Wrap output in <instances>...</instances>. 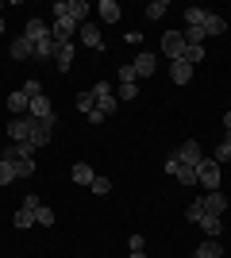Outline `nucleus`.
Segmentation results:
<instances>
[{
  "mask_svg": "<svg viewBox=\"0 0 231 258\" xmlns=\"http://www.w3.org/2000/svg\"><path fill=\"white\" fill-rule=\"evenodd\" d=\"M220 181H223L220 162H216V158H200V166H197V185H204L208 193H216V189H220Z\"/></svg>",
  "mask_w": 231,
  "mask_h": 258,
  "instance_id": "obj_1",
  "label": "nucleus"
},
{
  "mask_svg": "<svg viewBox=\"0 0 231 258\" xmlns=\"http://www.w3.org/2000/svg\"><path fill=\"white\" fill-rule=\"evenodd\" d=\"M89 12H93V8H89L85 0H58V4H54V20H58V16H69L73 23H89Z\"/></svg>",
  "mask_w": 231,
  "mask_h": 258,
  "instance_id": "obj_2",
  "label": "nucleus"
},
{
  "mask_svg": "<svg viewBox=\"0 0 231 258\" xmlns=\"http://www.w3.org/2000/svg\"><path fill=\"white\" fill-rule=\"evenodd\" d=\"M93 97H97V112L100 116H112L116 104H120V97L112 93V81H97V85H93Z\"/></svg>",
  "mask_w": 231,
  "mask_h": 258,
  "instance_id": "obj_3",
  "label": "nucleus"
},
{
  "mask_svg": "<svg viewBox=\"0 0 231 258\" xmlns=\"http://www.w3.org/2000/svg\"><path fill=\"white\" fill-rule=\"evenodd\" d=\"M54 123H58V116H54V119H35V127H31V139H27V143L35 147V151L50 143V135H54Z\"/></svg>",
  "mask_w": 231,
  "mask_h": 258,
  "instance_id": "obj_4",
  "label": "nucleus"
},
{
  "mask_svg": "<svg viewBox=\"0 0 231 258\" xmlns=\"http://www.w3.org/2000/svg\"><path fill=\"white\" fill-rule=\"evenodd\" d=\"M77 27H81V23H73L69 16H58V20H54V27H50V35H54V43H73Z\"/></svg>",
  "mask_w": 231,
  "mask_h": 258,
  "instance_id": "obj_5",
  "label": "nucleus"
},
{
  "mask_svg": "<svg viewBox=\"0 0 231 258\" xmlns=\"http://www.w3.org/2000/svg\"><path fill=\"white\" fill-rule=\"evenodd\" d=\"M162 54L177 62V58L185 54V35H181V31H166L162 35Z\"/></svg>",
  "mask_w": 231,
  "mask_h": 258,
  "instance_id": "obj_6",
  "label": "nucleus"
},
{
  "mask_svg": "<svg viewBox=\"0 0 231 258\" xmlns=\"http://www.w3.org/2000/svg\"><path fill=\"white\" fill-rule=\"evenodd\" d=\"M31 127H35V116H16V119H12V127H8L12 143H27V139H31Z\"/></svg>",
  "mask_w": 231,
  "mask_h": 258,
  "instance_id": "obj_7",
  "label": "nucleus"
},
{
  "mask_svg": "<svg viewBox=\"0 0 231 258\" xmlns=\"http://www.w3.org/2000/svg\"><path fill=\"white\" fill-rule=\"evenodd\" d=\"M200 158H204V151H200L197 139H189V143L177 147V162H181V166H200Z\"/></svg>",
  "mask_w": 231,
  "mask_h": 258,
  "instance_id": "obj_8",
  "label": "nucleus"
},
{
  "mask_svg": "<svg viewBox=\"0 0 231 258\" xmlns=\"http://www.w3.org/2000/svg\"><path fill=\"white\" fill-rule=\"evenodd\" d=\"M31 154H35V147H31V143H8L0 158H4V162H23V158H31Z\"/></svg>",
  "mask_w": 231,
  "mask_h": 258,
  "instance_id": "obj_9",
  "label": "nucleus"
},
{
  "mask_svg": "<svg viewBox=\"0 0 231 258\" xmlns=\"http://www.w3.org/2000/svg\"><path fill=\"white\" fill-rule=\"evenodd\" d=\"M77 35H81V43L93 46V50H100V46H104V39H100V27H97V23H81V27H77Z\"/></svg>",
  "mask_w": 231,
  "mask_h": 258,
  "instance_id": "obj_10",
  "label": "nucleus"
},
{
  "mask_svg": "<svg viewBox=\"0 0 231 258\" xmlns=\"http://www.w3.org/2000/svg\"><path fill=\"white\" fill-rule=\"evenodd\" d=\"M27 116H35V119H54V104H50V97H46V93H43V97H35Z\"/></svg>",
  "mask_w": 231,
  "mask_h": 258,
  "instance_id": "obj_11",
  "label": "nucleus"
},
{
  "mask_svg": "<svg viewBox=\"0 0 231 258\" xmlns=\"http://www.w3.org/2000/svg\"><path fill=\"white\" fill-rule=\"evenodd\" d=\"M200 201H204V212L208 216H223V208H227V197H223L220 189H216V193H204Z\"/></svg>",
  "mask_w": 231,
  "mask_h": 258,
  "instance_id": "obj_12",
  "label": "nucleus"
},
{
  "mask_svg": "<svg viewBox=\"0 0 231 258\" xmlns=\"http://www.w3.org/2000/svg\"><path fill=\"white\" fill-rule=\"evenodd\" d=\"M23 35H27V39H43V35H50V23L46 20H39V16H31V20H27V27H23Z\"/></svg>",
  "mask_w": 231,
  "mask_h": 258,
  "instance_id": "obj_13",
  "label": "nucleus"
},
{
  "mask_svg": "<svg viewBox=\"0 0 231 258\" xmlns=\"http://www.w3.org/2000/svg\"><path fill=\"white\" fill-rule=\"evenodd\" d=\"M8 112H16V116H27V112H31V97H27V93H12L8 97Z\"/></svg>",
  "mask_w": 231,
  "mask_h": 258,
  "instance_id": "obj_14",
  "label": "nucleus"
},
{
  "mask_svg": "<svg viewBox=\"0 0 231 258\" xmlns=\"http://www.w3.org/2000/svg\"><path fill=\"white\" fill-rule=\"evenodd\" d=\"M54 66L66 74L69 66H73V43H58V50H54Z\"/></svg>",
  "mask_w": 231,
  "mask_h": 258,
  "instance_id": "obj_15",
  "label": "nucleus"
},
{
  "mask_svg": "<svg viewBox=\"0 0 231 258\" xmlns=\"http://www.w3.org/2000/svg\"><path fill=\"white\" fill-rule=\"evenodd\" d=\"M35 58H54V50H58V43H54V35H43V39H35Z\"/></svg>",
  "mask_w": 231,
  "mask_h": 258,
  "instance_id": "obj_16",
  "label": "nucleus"
},
{
  "mask_svg": "<svg viewBox=\"0 0 231 258\" xmlns=\"http://www.w3.org/2000/svg\"><path fill=\"white\" fill-rule=\"evenodd\" d=\"M170 77H174L177 85H189V81H193V66H189V62H181V58H177V62L170 66Z\"/></svg>",
  "mask_w": 231,
  "mask_h": 258,
  "instance_id": "obj_17",
  "label": "nucleus"
},
{
  "mask_svg": "<svg viewBox=\"0 0 231 258\" xmlns=\"http://www.w3.org/2000/svg\"><path fill=\"white\" fill-rule=\"evenodd\" d=\"M12 58H16V62H23V58H35V46H31V39H27V35H20V39L12 43Z\"/></svg>",
  "mask_w": 231,
  "mask_h": 258,
  "instance_id": "obj_18",
  "label": "nucleus"
},
{
  "mask_svg": "<svg viewBox=\"0 0 231 258\" xmlns=\"http://www.w3.org/2000/svg\"><path fill=\"white\" fill-rule=\"evenodd\" d=\"M223 31H227V16L208 12V20H204V35H223Z\"/></svg>",
  "mask_w": 231,
  "mask_h": 258,
  "instance_id": "obj_19",
  "label": "nucleus"
},
{
  "mask_svg": "<svg viewBox=\"0 0 231 258\" xmlns=\"http://www.w3.org/2000/svg\"><path fill=\"white\" fill-rule=\"evenodd\" d=\"M97 12H100V20H104V23H116V20H120V4H116V0H100Z\"/></svg>",
  "mask_w": 231,
  "mask_h": 258,
  "instance_id": "obj_20",
  "label": "nucleus"
},
{
  "mask_svg": "<svg viewBox=\"0 0 231 258\" xmlns=\"http://www.w3.org/2000/svg\"><path fill=\"white\" fill-rule=\"evenodd\" d=\"M131 66H135V74H139V77H150V74H154V54H146V50H143Z\"/></svg>",
  "mask_w": 231,
  "mask_h": 258,
  "instance_id": "obj_21",
  "label": "nucleus"
},
{
  "mask_svg": "<svg viewBox=\"0 0 231 258\" xmlns=\"http://www.w3.org/2000/svg\"><path fill=\"white\" fill-rule=\"evenodd\" d=\"M35 212H39V208H27V205H23L20 212L12 216V224H16V227H35Z\"/></svg>",
  "mask_w": 231,
  "mask_h": 258,
  "instance_id": "obj_22",
  "label": "nucleus"
},
{
  "mask_svg": "<svg viewBox=\"0 0 231 258\" xmlns=\"http://www.w3.org/2000/svg\"><path fill=\"white\" fill-rule=\"evenodd\" d=\"M220 254H223V247L216 243V239H204V243L197 247V258H220Z\"/></svg>",
  "mask_w": 231,
  "mask_h": 258,
  "instance_id": "obj_23",
  "label": "nucleus"
},
{
  "mask_svg": "<svg viewBox=\"0 0 231 258\" xmlns=\"http://www.w3.org/2000/svg\"><path fill=\"white\" fill-rule=\"evenodd\" d=\"M200 227H204V231H208V239H216V235H220V231H223V224H220V216H208V212L200 216Z\"/></svg>",
  "mask_w": 231,
  "mask_h": 258,
  "instance_id": "obj_24",
  "label": "nucleus"
},
{
  "mask_svg": "<svg viewBox=\"0 0 231 258\" xmlns=\"http://www.w3.org/2000/svg\"><path fill=\"white\" fill-rule=\"evenodd\" d=\"M93 177H97L93 166H85V162H77V166H73V181L77 185H93Z\"/></svg>",
  "mask_w": 231,
  "mask_h": 258,
  "instance_id": "obj_25",
  "label": "nucleus"
},
{
  "mask_svg": "<svg viewBox=\"0 0 231 258\" xmlns=\"http://www.w3.org/2000/svg\"><path fill=\"white\" fill-rule=\"evenodd\" d=\"M204 20H208L204 8H185V27H204Z\"/></svg>",
  "mask_w": 231,
  "mask_h": 258,
  "instance_id": "obj_26",
  "label": "nucleus"
},
{
  "mask_svg": "<svg viewBox=\"0 0 231 258\" xmlns=\"http://www.w3.org/2000/svg\"><path fill=\"white\" fill-rule=\"evenodd\" d=\"M174 177L181 185H197V166H181V162H177V173H174Z\"/></svg>",
  "mask_w": 231,
  "mask_h": 258,
  "instance_id": "obj_27",
  "label": "nucleus"
},
{
  "mask_svg": "<svg viewBox=\"0 0 231 258\" xmlns=\"http://www.w3.org/2000/svg\"><path fill=\"white\" fill-rule=\"evenodd\" d=\"M116 81H120V85H139V74H135V66H120V70H116Z\"/></svg>",
  "mask_w": 231,
  "mask_h": 258,
  "instance_id": "obj_28",
  "label": "nucleus"
},
{
  "mask_svg": "<svg viewBox=\"0 0 231 258\" xmlns=\"http://www.w3.org/2000/svg\"><path fill=\"white\" fill-rule=\"evenodd\" d=\"M212 158L216 162H231V131H223V139H220V147H216Z\"/></svg>",
  "mask_w": 231,
  "mask_h": 258,
  "instance_id": "obj_29",
  "label": "nucleus"
},
{
  "mask_svg": "<svg viewBox=\"0 0 231 258\" xmlns=\"http://www.w3.org/2000/svg\"><path fill=\"white\" fill-rule=\"evenodd\" d=\"M93 108H97V97H93V89H85V93H77V112H93Z\"/></svg>",
  "mask_w": 231,
  "mask_h": 258,
  "instance_id": "obj_30",
  "label": "nucleus"
},
{
  "mask_svg": "<svg viewBox=\"0 0 231 258\" xmlns=\"http://www.w3.org/2000/svg\"><path fill=\"white\" fill-rule=\"evenodd\" d=\"M200 58H204V46H189V43H185V54H181V62H189V66H197Z\"/></svg>",
  "mask_w": 231,
  "mask_h": 258,
  "instance_id": "obj_31",
  "label": "nucleus"
},
{
  "mask_svg": "<svg viewBox=\"0 0 231 258\" xmlns=\"http://www.w3.org/2000/svg\"><path fill=\"white\" fill-rule=\"evenodd\" d=\"M166 12H170V4H166V0H154V4H146V16H150V20H162Z\"/></svg>",
  "mask_w": 231,
  "mask_h": 258,
  "instance_id": "obj_32",
  "label": "nucleus"
},
{
  "mask_svg": "<svg viewBox=\"0 0 231 258\" xmlns=\"http://www.w3.org/2000/svg\"><path fill=\"white\" fill-rule=\"evenodd\" d=\"M12 181H16V166L0 158V185H12Z\"/></svg>",
  "mask_w": 231,
  "mask_h": 258,
  "instance_id": "obj_33",
  "label": "nucleus"
},
{
  "mask_svg": "<svg viewBox=\"0 0 231 258\" xmlns=\"http://www.w3.org/2000/svg\"><path fill=\"white\" fill-rule=\"evenodd\" d=\"M16 166V177H31L35 173V158H23V162H12Z\"/></svg>",
  "mask_w": 231,
  "mask_h": 258,
  "instance_id": "obj_34",
  "label": "nucleus"
},
{
  "mask_svg": "<svg viewBox=\"0 0 231 258\" xmlns=\"http://www.w3.org/2000/svg\"><path fill=\"white\" fill-rule=\"evenodd\" d=\"M89 189H93L97 197H104V193H112V181H108V177H93V185H89Z\"/></svg>",
  "mask_w": 231,
  "mask_h": 258,
  "instance_id": "obj_35",
  "label": "nucleus"
},
{
  "mask_svg": "<svg viewBox=\"0 0 231 258\" xmlns=\"http://www.w3.org/2000/svg\"><path fill=\"white\" fill-rule=\"evenodd\" d=\"M189 220H193V224H200V216H204V201H200V197H197V201H193V205H189Z\"/></svg>",
  "mask_w": 231,
  "mask_h": 258,
  "instance_id": "obj_36",
  "label": "nucleus"
},
{
  "mask_svg": "<svg viewBox=\"0 0 231 258\" xmlns=\"http://www.w3.org/2000/svg\"><path fill=\"white\" fill-rule=\"evenodd\" d=\"M23 93H27V97H43V85H39V81H35V77H31V81H23Z\"/></svg>",
  "mask_w": 231,
  "mask_h": 258,
  "instance_id": "obj_37",
  "label": "nucleus"
},
{
  "mask_svg": "<svg viewBox=\"0 0 231 258\" xmlns=\"http://www.w3.org/2000/svg\"><path fill=\"white\" fill-rule=\"evenodd\" d=\"M35 224H43V227H46V224H54V212H50V208L43 205L39 212H35Z\"/></svg>",
  "mask_w": 231,
  "mask_h": 258,
  "instance_id": "obj_38",
  "label": "nucleus"
},
{
  "mask_svg": "<svg viewBox=\"0 0 231 258\" xmlns=\"http://www.w3.org/2000/svg\"><path fill=\"white\" fill-rule=\"evenodd\" d=\"M116 97H120V100H135V97H139V85H120Z\"/></svg>",
  "mask_w": 231,
  "mask_h": 258,
  "instance_id": "obj_39",
  "label": "nucleus"
},
{
  "mask_svg": "<svg viewBox=\"0 0 231 258\" xmlns=\"http://www.w3.org/2000/svg\"><path fill=\"white\" fill-rule=\"evenodd\" d=\"M127 250H146V239L139 235V231H135V235L127 239Z\"/></svg>",
  "mask_w": 231,
  "mask_h": 258,
  "instance_id": "obj_40",
  "label": "nucleus"
},
{
  "mask_svg": "<svg viewBox=\"0 0 231 258\" xmlns=\"http://www.w3.org/2000/svg\"><path fill=\"white\" fill-rule=\"evenodd\" d=\"M162 170L170 173V177H174V173H177V154H170V158H166V166H162Z\"/></svg>",
  "mask_w": 231,
  "mask_h": 258,
  "instance_id": "obj_41",
  "label": "nucleus"
},
{
  "mask_svg": "<svg viewBox=\"0 0 231 258\" xmlns=\"http://www.w3.org/2000/svg\"><path fill=\"white\" fill-rule=\"evenodd\" d=\"M23 205H27V208H43V197L31 193V197H23Z\"/></svg>",
  "mask_w": 231,
  "mask_h": 258,
  "instance_id": "obj_42",
  "label": "nucleus"
},
{
  "mask_svg": "<svg viewBox=\"0 0 231 258\" xmlns=\"http://www.w3.org/2000/svg\"><path fill=\"white\" fill-rule=\"evenodd\" d=\"M223 131H231V112H227V116H223Z\"/></svg>",
  "mask_w": 231,
  "mask_h": 258,
  "instance_id": "obj_43",
  "label": "nucleus"
},
{
  "mask_svg": "<svg viewBox=\"0 0 231 258\" xmlns=\"http://www.w3.org/2000/svg\"><path fill=\"white\" fill-rule=\"evenodd\" d=\"M127 258H146V250H131V254H127Z\"/></svg>",
  "mask_w": 231,
  "mask_h": 258,
  "instance_id": "obj_44",
  "label": "nucleus"
},
{
  "mask_svg": "<svg viewBox=\"0 0 231 258\" xmlns=\"http://www.w3.org/2000/svg\"><path fill=\"white\" fill-rule=\"evenodd\" d=\"M0 31H4V20H0Z\"/></svg>",
  "mask_w": 231,
  "mask_h": 258,
  "instance_id": "obj_45",
  "label": "nucleus"
},
{
  "mask_svg": "<svg viewBox=\"0 0 231 258\" xmlns=\"http://www.w3.org/2000/svg\"><path fill=\"white\" fill-rule=\"evenodd\" d=\"M0 8H4V4H0Z\"/></svg>",
  "mask_w": 231,
  "mask_h": 258,
  "instance_id": "obj_46",
  "label": "nucleus"
},
{
  "mask_svg": "<svg viewBox=\"0 0 231 258\" xmlns=\"http://www.w3.org/2000/svg\"><path fill=\"white\" fill-rule=\"evenodd\" d=\"M193 258H197V254H193Z\"/></svg>",
  "mask_w": 231,
  "mask_h": 258,
  "instance_id": "obj_47",
  "label": "nucleus"
},
{
  "mask_svg": "<svg viewBox=\"0 0 231 258\" xmlns=\"http://www.w3.org/2000/svg\"><path fill=\"white\" fill-rule=\"evenodd\" d=\"M227 112H231V108H227Z\"/></svg>",
  "mask_w": 231,
  "mask_h": 258,
  "instance_id": "obj_48",
  "label": "nucleus"
},
{
  "mask_svg": "<svg viewBox=\"0 0 231 258\" xmlns=\"http://www.w3.org/2000/svg\"><path fill=\"white\" fill-rule=\"evenodd\" d=\"M227 23H231V20H227Z\"/></svg>",
  "mask_w": 231,
  "mask_h": 258,
  "instance_id": "obj_49",
  "label": "nucleus"
}]
</instances>
